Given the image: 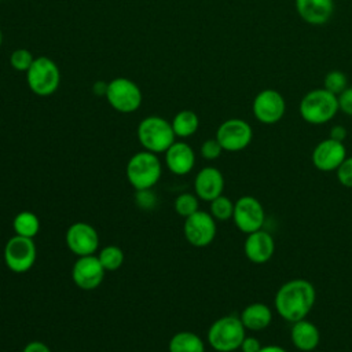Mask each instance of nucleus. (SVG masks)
Returning a JSON list of instances; mask_svg holds the SVG:
<instances>
[{"label": "nucleus", "instance_id": "nucleus-1", "mask_svg": "<svg viewBox=\"0 0 352 352\" xmlns=\"http://www.w3.org/2000/svg\"><path fill=\"white\" fill-rule=\"evenodd\" d=\"M316 290L314 285L302 278H294L285 282L274 297L276 314L286 322L294 323L305 319L314 308Z\"/></svg>", "mask_w": 352, "mask_h": 352}, {"label": "nucleus", "instance_id": "nucleus-2", "mask_svg": "<svg viewBox=\"0 0 352 352\" xmlns=\"http://www.w3.org/2000/svg\"><path fill=\"white\" fill-rule=\"evenodd\" d=\"M298 111L301 118L311 125L327 124L340 111L337 95L324 88H314L301 98Z\"/></svg>", "mask_w": 352, "mask_h": 352}, {"label": "nucleus", "instance_id": "nucleus-3", "mask_svg": "<svg viewBox=\"0 0 352 352\" xmlns=\"http://www.w3.org/2000/svg\"><path fill=\"white\" fill-rule=\"evenodd\" d=\"M125 175L136 191L151 190L161 179L162 165L157 154L147 150L138 151L128 160Z\"/></svg>", "mask_w": 352, "mask_h": 352}, {"label": "nucleus", "instance_id": "nucleus-4", "mask_svg": "<svg viewBox=\"0 0 352 352\" xmlns=\"http://www.w3.org/2000/svg\"><path fill=\"white\" fill-rule=\"evenodd\" d=\"M246 329L239 316L226 315L216 319L208 329V344L216 352H235L239 349Z\"/></svg>", "mask_w": 352, "mask_h": 352}, {"label": "nucleus", "instance_id": "nucleus-5", "mask_svg": "<svg viewBox=\"0 0 352 352\" xmlns=\"http://www.w3.org/2000/svg\"><path fill=\"white\" fill-rule=\"evenodd\" d=\"M172 124L162 117L150 116L138 125V139L142 147L154 154L165 153L175 143Z\"/></svg>", "mask_w": 352, "mask_h": 352}, {"label": "nucleus", "instance_id": "nucleus-6", "mask_svg": "<svg viewBox=\"0 0 352 352\" xmlns=\"http://www.w3.org/2000/svg\"><path fill=\"white\" fill-rule=\"evenodd\" d=\"M26 82L33 94L38 96H50L60 84L59 67L52 59L38 56L26 72Z\"/></svg>", "mask_w": 352, "mask_h": 352}, {"label": "nucleus", "instance_id": "nucleus-7", "mask_svg": "<svg viewBox=\"0 0 352 352\" xmlns=\"http://www.w3.org/2000/svg\"><path fill=\"white\" fill-rule=\"evenodd\" d=\"M3 256L4 263L10 271L15 274H25L36 263V243L33 238L14 235L6 242Z\"/></svg>", "mask_w": 352, "mask_h": 352}, {"label": "nucleus", "instance_id": "nucleus-8", "mask_svg": "<svg viewBox=\"0 0 352 352\" xmlns=\"http://www.w3.org/2000/svg\"><path fill=\"white\" fill-rule=\"evenodd\" d=\"M106 98L109 104L120 113H133L142 104V91L125 77H117L107 82Z\"/></svg>", "mask_w": 352, "mask_h": 352}, {"label": "nucleus", "instance_id": "nucleus-9", "mask_svg": "<svg viewBox=\"0 0 352 352\" xmlns=\"http://www.w3.org/2000/svg\"><path fill=\"white\" fill-rule=\"evenodd\" d=\"M232 220L235 227L246 235L258 231L265 221L264 206L256 197L242 195L234 202Z\"/></svg>", "mask_w": 352, "mask_h": 352}, {"label": "nucleus", "instance_id": "nucleus-10", "mask_svg": "<svg viewBox=\"0 0 352 352\" xmlns=\"http://www.w3.org/2000/svg\"><path fill=\"white\" fill-rule=\"evenodd\" d=\"M214 138L224 151L236 153L245 150L252 143L253 129L242 118H228L219 125Z\"/></svg>", "mask_w": 352, "mask_h": 352}, {"label": "nucleus", "instance_id": "nucleus-11", "mask_svg": "<svg viewBox=\"0 0 352 352\" xmlns=\"http://www.w3.org/2000/svg\"><path fill=\"white\" fill-rule=\"evenodd\" d=\"M252 111L258 122L274 125L283 118L286 113V100L279 91L265 88L254 96Z\"/></svg>", "mask_w": 352, "mask_h": 352}, {"label": "nucleus", "instance_id": "nucleus-12", "mask_svg": "<svg viewBox=\"0 0 352 352\" xmlns=\"http://www.w3.org/2000/svg\"><path fill=\"white\" fill-rule=\"evenodd\" d=\"M216 220L209 212L197 210L184 219L183 234L187 242L195 248H205L210 245L216 236Z\"/></svg>", "mask_w": 352, "mask_h": 352}, {"label": "nucleus", "instance_id": "nucleus-13", "mask_svg": "<svg viewBox=\"0 0 352 352\" xmlns=\"http://www.w3.org/2000/svg\"><path fill=\"white\" fill-rule=\"evenodd\" d=\"M65 241L67 249L77 257L95 254L99 248L98 231L85 221H76L69 226Z\"/></svg>", "mask_w": 352, "mask_h": 352}, {"label": "nucleus", "instance_id": "nucleus-14", "mask_svg": "<svg viewBox=\"0 0 352 352\" xmlns=\"http://www.w3.org/2000/svg\"><path fill=\"white\" fill-rule=\"evenodd\" d=\"M104 272L98 256H82L73 264L72 279L81 290H94L103 282Z\"/></svg>", "mask_w": 352, "mask_h": 352}, {"label": "nucleus", "instance_id": "nucleus-15", "mask_svg": "<svg viewBox=\"0 0 352 352\" xmlns=\"http://www.w3.org/2000/svg\"><path fill=\"white\" fill-rule=\"evenodd\" d=\"M346 147L342 142L326 138L320 140L312 150L311 160L314 166L320 172H336L341 162L346 158Z\"/></svg>", "mask_w": 352, "mask_h": 352}, {"label": "nucleus", "instance_id": "nucleus-16", "mask_svg": "<svg viewBox=\"0 0 352 352\" xmlns=\"http://www.w3.org/2000/svg\"><path fill=\"white\" fill-rule=\"evenodd\" d=\"M243 252L250 263L264 264L270 261L275 253L274 236L263 228L250 232L243 242Z\"/></svg>", "mask_w": 352, "mask_h": 352}, {"label": "nucleus", "instance_id": "nucleus-17", "mask_svg": "<svg viewBox=\"0 0 352 352\" xmlns=\"http://www.w3.org/2000/svg\"><path fill=\"white\" fill-rule=\"evenodd\" d=\"M224 191V176L214 166H205L195 175L194 192L206 202H210Z\"/></svg>", "mask_w": 352, "mask_h": 352}, {"label": "nucleus", "instance_id": "nucleus-18", "mask_svg": "<svg viewBox=\"0 0 352 352\" xmlns=\"http://www.w3.org/2000/svg\"><path fill=\"white\" fill-rule=\"evenodd\" d=\"M294 4L298 16L314 26L327 23L334 12L333 0H294Z\"/></svg>", "mask_w": 352, "mask_h": 352}, {"label": "nucleus", "instance_id": "nucleus-19", "mask_svg": "<svg viewBox=\"0 0 352 352\" xmlns=\"http://www.w3.org/2000/svg\"><path fill=\"white\" fill-rule=\"evenodd\" d=\"M164 154L166 168L176 176L188 175L195 165V153L184 142H175Z\"/></svg>", "mask_w": 352, "mask_h": 352}, {"label": "nucleus", "instance_id": "nucleus-20", "mask_svg": "<svg viewBox=\"0 0 352 352\" xmlns=\"http://www.w3.org/2000/svg\"><path fill=\"white\" fill-rule=\"evenodd\" d=\"M290 340L296 349L301 352H312L319 346L320 331L314 322L305 318L292 323Z\"/></svg>", "mask_w": 352, "mask_h": 352}, {"label": "nucleus", "instance_id": "nucleus-21", "mask_svg": "<svg viewBox=\"0 0 352 352\" xmlns=\"http://www.w3.org/2000/svg\"><path fill=\"white\" fill-rule=\"evenodd\" d=\"M272 316V311L267 304L252 302L242 309L239 319L246 330L261 331L271 324Z\"/></svg>", "mask_w": 352, "mask_h": 352}, {"label": "nucleus", "instance_id": "nucleus-22", "mask_svg": "<svg viewBox=\"0 0 352 352\" xmlns=\"http://www.w3.org/2000/svg\"><path fill=\"white\" fill-rule=\"evenodd\" d=\"M169 352H205L202 338L192 331H177L168 345Z\"/></svg>", "mask_w": 352, "mask_h": 352}, {"label": "nucleus", "instance_id": "nucleus-23", "mask_svg": "<svg viewBox=\"0 0 352 352\" xmlns=\"http://www.w3.org/2000/svg\"><path fill=\"white\" fill-rule=\"evenodd\" d=\"M170 124L177 138H188L197 132L199 126V118L192 110H182L173 117Z\"/></svg>", "mask_w": 352, "mask_h": 352}, {"label": "nucleus", "instance_id": "nucleus-24", "mask_svg": "<svg viewBox=\"0 0 352 352\" xmlns=\"http://www.w3.org/2000/svg\"><path fill=\"white\" fill-rule=\"evenodd\" d=\"M12 228L15 235L34 238L40 231V220L33 212L22 210L14 217Z\"/></svg>", "mask_w": 352, "mask_h": 352}, {"label": "nucleus", "instance_id": "nucleus-25", "mask_svg": "<svg viewBox=\"0 0 352 352\" xmlns=\"http://www.w3.org/2000/svg\"><path fill=\"white\" fill-rule=\"evenodd\" d=\"M98 258L104 271H117L124 264V252L116 245H107L99 250Z\"/></svg>", "mask_w": 352, "mask_h": 352}, {"label": "nucleus", "instance_id": "nucleus-26", "mask_svg": "<svg viewBox=\"0 0 352 352\" xmlns=\"http://www.w3.org/2000/svg\"><path fill=\"white\" fill-rule=\"evenodd\" d=\"M209 213L213 216L214 220H230L234 214V202L228 197L221 194L209 202Z\"/></svg>", "mask_w": 352, "mask_h": 352}, {"label": "nucleus", "instance_id": "nucleus-27", "mask_svg": "<svg viewBox=\"0 0 352 352\" xmlns=\"http://www.w3.org/2000/svg\"><path fill=\"white\" fill-rule=\"evenodd\" d=\"M173 208L180 217L186 219L195 213L197 210H199V198L191 192H182L176 197Z\"/></svg>", "mask_w": 352, "mask_h": 352}, {"label": "nucleus", "instance_id": "nucleus-28", "mask_svg": "<svg viewBox=\"0 0 352 352\" xmlns=\"http://www.w3.org/2000/svg\"><path fill=\"white\" fill-rule=\"evenodd\" d=\"M348 87V78L341 70H330L323 78V88L334 95H340Z\"/></svg>", "mask_w": 352, "mask_h": 352}, {"label": "nucleus", "instance_id": "nucleus-29", "mask_svg": "<svg viewBox=\"0 0 352 352\" xmlns=\"http://www.w3.org/2000/svg\"><path fill=\"white\" fill-rule=\"evenodd\" d=\"M33 60H34V58H33L32 52L25 48L12 51L11 56H10V63L12 66V69H15L18 72H28L29 67L32 66Z\"/></svg>", "mask_w": 352, "mask_h": 352}, {"label": "nucleus", "instance_id": "nucleus-30", "mask_svg": "<svg viewBox=\"0 0 352 352\" xmlns=\"http://www.w3.org/2000/svg\"><path fill=\"white\" fill-rule=\"evenodd\" d=\"M337 180L341 186L352 188V157H346L336 169Z\"/></svg>", "mask_w": 352, "mask_h": 352}, {"label": "nucleus", "instance_id": "nucleus-31", "mask_svg": "<svg viewBox=\"0 0 352 352\" xmlns=\"http://www.w3.org/2000/svg\"><path fill=\"white\" fill-rule=\"evenodd\" d=\"M199 151H201V155H202L205 160L213 161V160H217V158L221 155V153H223L224 150H223V147L220 146V143L217 142V139L213 138V139L205 140V142L202 143Z\"/></svg>", "mask_w": 352, "mask_h": 352}, {"label": "nucleus", "instance_id": "nucleus-32", "mask_svg": "<svg viewBox=\"0 0 352 352\" xmlns=\"http://www.w3.org/2000/svg\"><path fill=\"white\" fill-rule=\"evenodd\" d=\"M338 109L344 114L352 117V87H346L338 96Z\"/></svg>", "mask_w": 352, "mask_h": 352}, {"label": "nucleus", "instance_id": "nucleus-33", "mask_svg": "<svg viewBox=\"0 0 352 352\" xmlns=\"http://www.w3.org/2000/svg\"><path fill=\"white\" fill-rule=\"evenodd\" d=\"M261 348H263V345L258 338L252 337V336H245V338L239 346V351L241 352H260Z\"/></svg>", "mask_w": 352, "mask_h": 352}, {"label": "nucleus", "instance_id": "nucleus-34", "mask_svg": "<svg viewBox=\"0 0 352 352\" xmlns=\"http://www.w3.org/2000/svg\"><path fill=\"white\" fill-rule=\"evenodd\" d=\"M136 202L142 208H151L155 202V197L151 194L150 190H140L136 191Z\"/></svg>", "mask_w": 352, "mask_h": 352}, {"label": "nucleus", "instance_id": "nucleus-35", "mask_svg": "<svg viewBox=\"0 0 352 352\" xmlns=\"http://www.w3.org/2000/svg\"><path fill=\"white\" fill-rule=\"evenodd\" d=\"M348 136V131L345 126L342 125H333L329 131V138L333 139V140H337V142H342L346 139Z\"/></svg>", "mask_w": 352, "mask_h": 352}, {"label": "nucleus", "instance_id": "nucleus-36", "mask_svg": "<svg viewBox=\"0 0 352 352\" xmlns=\"http://www.w3.org/2000/svg\"><path fill=\"white\" fill-rule=\"evenodd\" d=\"M22 352H51V349L43 341H30L23 346Z\"/></svg>", "mask_w": 352, "mask_h": 352}, {"label": "nucleus", "instance_id": "nucleus-37", "mask_svg": "<svg viewBox=\"0 0 352 352\" xmlns=\"http://www.w3.org/2000/svg\"><path fill=\"white\" fill-rule=\"evenodd\" d=\"M92 91L94 94H96L98 96H102V95H106V91H107V84L103 82V81H96L92 87Z\"/></svg>", "mask_w": 352, "mask_h": 352}, {"label": "nucleus", "instance_id": "nucleus-38", "mask_svg": "<svg viewBox=\"0 0 352 352\" xmlns=\"http://www.w3.org/2000/svg\"><path fill=\"white\" fill-rule=\"evenodd\" d=\"M260 352H287V351L280 345H263Z\"/></svg>", "mask_w": 352, "mask_h": 352}, {"label": "nucleus", "instance_id": "nucleus-39", "mask_svg": "<svg viewBox=\"0 0 352 352\" xmlns=\"http://www.w3.org/2000/svg\"><path fill=\"white\" fill-rule=\"evenodd\" d=\"M1 43H3V33H1V30H0V47H1Z\"/></svg>", "mask_w": 352, "mask_h": 352}, {"label": "nucleus", "instance_id": "nucleus-40", "mask_svg": "<svg viewBox=\"0 0 352 352\" xmlns=\"http://www.w3.org/2000/svg\"><path fill=\"white\" fill-rule=\"evenodd\" d=\"M60 352H65V351H60Z\"/></svg>", "mask_w": 352, "mask_h": 352}, {"label": "nucleus", "instance_id": "nucleus-41", "mask_svg": "<svg viewBox=\"0 0 352 352\" xmlns=\"http://www.w3.org/2000/svg\"><path fill=\"white\" fill-rule=\"evenodd\" d=\"M235 352H238V351H235ZM239 352H241V351H239Z\"/></svg>", "mask_w": 352, "mask_h": 352}]
</instances>
